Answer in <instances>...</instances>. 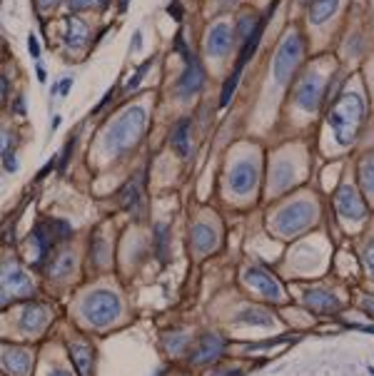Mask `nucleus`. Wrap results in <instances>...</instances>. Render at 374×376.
<instances>
[{
  "label": "nucleus",
  "mask_w": 374,
  "mask_h": 376,
  "mask_svg": "<svg viewBox=\"0 0 374 376\" xmlns=\"http://www.w3.org/2000/svg\"><path fill=\"white\" fill-rule=\"evenodd\" d=\"M329 127L334 130V137L340 145L354 142V137L360 132V125L364 120V103L360 95L354 92H345V95L334 103V108L329 110Z\"/></svg>",
  "instance_id": "nucleus-1"
},
{
  "label": "nucleus",
  "mask_w": 374,
  "mask_h": 376,
  "mask_svg": "<svg viewBox=\"0 0 374 376\" xmlns=\"http://www.w3.org/2000/svg\"><path fill=\"white\" fill-rule=\"evenodd\" d=\"M145 120L147 117L142 108H132L127 112H123L110 125L108 135H105V147L112 152H125L130 145H135L140 140V135L145 130Z\"/></svg>",
  "instance_id": "nucleus-2"
},
{
  "label": "nucleus",
  "mask_w": 374,
  "mask_h": 376,
  "mask_svg": "<svg viewBox=\"0 0 374 376\" xmlns=\"http://www.w3.org/2000/svg\"><path fill=\"white\" fill-rule=\"evenodd\" d=\"M83 316L92 327H108L120 316V299L112 292H92L83 299Z\"/></svg>",
  "instance_id": "nucleus-3"
},
{
  "label": "nucleus",
  "mask_w": 374,
  "mask_h": 376,
  "mask_svg": "<svg viewBox=\"0 0 374 376\" xmlns=\"http://www.w3.org/2000/svg\"><path fill=\"white\" fill-rule=\"evenodd\" d=\"M302 58H305V38L299 33H292L290 38H284L277 55H275V80L279 85L290 82V77L299 68Z\"/></svg>",
  "instance_id": "nucleus-4"
},
{
  "label": "nucleus",
  "mask_w": 374,
  "mask_h": 376,
  "mask_svg": "<svg viewBox=\"0 0 374 376\" xmlns=\"http://www.w3.org/2000/svg\"><path fill=\"white\" fill-rule=\"evenodd\" d=\"M314 219V207L310 202H292L284 210H279L277 217L272 219V227L277 229L279 234L290 237V234L302 232L307 225Z\"/></svg>",
  "instance_id": "nucleus-5"
},
{
  "label": "nucleus",
  "mask_w": 374,
  "mask_h": 376,
  "mask_svg": "<svg viewBox=\"0 0 374 376\" xmlns=\"http://www.w3.org/2000/svg\"><path fill=\"white\" fill-rule=\"evenodd\" d=\"M202 85H205V68H202V62L195 55H190L180 80H177V97L187 100V97L197 95L202 90Z\"/></svg>",
  "instance_id": "nucleus-6"
},
{
  "label": "nucleus",
  "mask_w": 374,
  "mask_h": 376,
  "mask_svg": "<svg viewBox=\"0 0 374 376\" xmlns=\"http://www.w3.org/2000/svg\"><path fill=\"white\" fill-rule=\"evenodd\" d=\"M334 207H337V212L347 219H364L367 217V207L362 202L360 192L354 190L349 185H342L334 195Z\"/></svg>",
  "instance_id": "nucleus-7"
},
{
  "label": "nucleus",
  "mask_w": 374,
  "mask_h": 376,
  "mask_svg": "<svg viewBox=\"0 0 374 376\" xmlns=\"http://www.w3.org/2000/svg\"><path fill=\"white\" fill-rule=\"evenodd\" d=\"M245 281H247L252 289H257V292H260L262 297H267L270 301H279V299H282V289H279L277 279H275L270 272H264V269L249 267L247 272H245Z\"/></svg>",
  "instance_id": "nucleus-8"
},
{
  "label": "nucleus",
  "mask_w": 374,
  "mask_h": 376,
  "mask_svg": "<svg viewBox=\"0 0 374 376\" xmlns=\"http://www.w3.org/2000/svg\"><path fill=\"white\" fill-rule=\"evenodd\" d=\"M295 100H297V105L302 110L314 112V110L319 108V103H322V80H319V75H314V73L307 75L305 80H302V85H299Z\"/></svg>",
  "instance_id": "nucleus-9"
},
{
  "label": "nucleus",
  "mask_w": 374,
  "mask_h": 376,
  "mask_svg": "<svg viewBox=\"0 0 374 376\" xmlns=\"http://www.w3.org/2000/svg\"><path fill=\"white\" fill-rule=\"evenodd\" d=\"M227 182L237 195H247V192L255 190L257 185V167L252 162H237L235 167L229 170Z\"/></svg>",
  "instance_id": "nucleus-10"
},
{
  "label": "nucleus",
  "mask_w": 374,
  "mask_h": 376,
  "mask_svg": "<svg viewBox=\"0 0 374 376\" xmlns=\"http://www.w3.org/2000/svg\"><path fill=\"white\" fill-rule=\"evenodd\" d=\"M3 289H10L13 297H30L33 294V281L23 269H18L15 264H5L3 269Z\"/></svg>",
  "instance_id": "nucleus-11"
},
{
  "label": "nucleus",
  "mask_w": 374,
  "mask_h": 376,
  "mask_svg": "<svg viewBox=\"0 0 374 376\" xmlns=\"http://www.w3.org/2000/svg\"><path fill=\"white\" fill-rule=\"evenodd\" d=\"M232 40H235V35H232V27L227 23H220L210 30L208 40H205V48H208L210 55H215V58H225V55L232 50Z\"/></svg>",
  "instance_id": "nucleus-12"
},
{
  "label": "nucleus",
  "mask_w": 374,
  "mask_h": 376,
  "mask_svg": "<svg viewBox=\"0 0 374 376\" xmlns=\"http://www.w3.org/2000/svg\"><path fill=\"white\" fill-rule=\"evenodd\" d=\"M222 351H225V342H222L220 336L205 334L200 339V344H197V349H195L192 356H190V362L192 364H210V362H215Z\"/></svg>",
  "instance_id": "nucleus-13"
},
{
  "label": "nucleus",
  "mask_w": 374,
  "mask_h": 376,
  "mask_svg": "<svg viewBox=\"0 0 374 376\" xmlns=\"http://www.w3.org/2000/svg\"><path fill=\"white\" fill-rule=\"evenodd\" d=\"M3 366L13 376L28 374L30 366H33V354L25 349H18V347H5L3 349Z\"/></svg>",
  "instance_id": "nucleus-14"
},
{
  "label": "nucleus",
  "mask_w": 374,
  "mask_h": 376,
  "mask_svg": "<svg viewBox=\"0 0 374 376\" xmlns=\"http://www.w3.org/2000/svg\"><path fill=\"white\" fill-rule=\"evenodd\" d=\"M275 8H277V0L272 3L270 8H267V13L260 18V23H257V27L252 30V35H249L247 40H245V45H242V53H240V58H237V65L235 68H242L245 62L255 55V50H257V45H260V40H262V33H264V25H267V21L272 18V13H275Z\"/></svg>",
  "instance_id": "nucleus-15"
},
{
  "label": "nucleus",
  "mask_w": 374,
  "mask_h": 376,
  "mask_svg": "<svg viewBox=\"0 0 374 376\" xmlns=\"http://www.w3.org/2000/svg\"><path fill=\"white\" fill-rule=\"evenodd\" d=\"M305 304L310 309H317V312H332L337 314L342 309V301L329 292V289H310L305 294Z\"/></svg>",
  "instance_id": "nucleus-16"
},
{
  "label": "nucleus",
  "mask_w": 374,
  "mask_h": 376,
  "mask_svg": "<svg viewBox=\"0 0 374 376\" xmlns=\"http://www.w3.org/2000/svg\"><path fill=\"white\" fill-rule=\"evenodd\" d=\"M190 242H192V247L197 249V254H208L215 249L217 245V234L215 229L210 225H195L192 227V232H190Z\"/></svg>",
  "instance_id": "nucleus-17"
},
{
  "label": "nucleus",
  "mask_w": 374,
  "mask_h": 376,
  "mask_svg": "<svg viewBox=\"0 0 374 376\" xmlns=\"http://www.w3.org/2000/svg\"><path fill=\"white\" fill-rule=\"evenodd\" d=\"M48 309L42 307V304H28V307L23 309L21 314V329L23 331H38V329L42 327V324L48 322Z\"/></svg>",
  "instance_id": "nucleus-18"
},
{
  "label": "nucleus",
  "mask_w": 374,
  "mask_h": 376,
  "mask_svg": "<svg viewBox=\"0 0 374 376\" xmlns=\"http://www.w3.org/2000/svg\"><path fill=\"white\" fill-rule=\"evenodd\" d=\"M142 175H138L135 179H130L127 185L123 187V192H120V205L127 210V212H140V195H142Z\"/></svg>",
  "instance_id": "nucleus-19"
},
{
  "label": "nucleus",
  "mask_w": 374,
  "mask_h": 376,
  "mask_svg": "<svg viewBox=\"0 0 374 376\" xmlns=\"http://www.w3.org/2000/svg\"><path fill=\"white\" fill-rule=\"evenodd\" d=\"M70 359L75 364L77 376H90L92 371V349L85 344H73L70 347Z\"/></svg>",
  "instance_id": "nucleus-20"
},
{
  "label": "nucleus",
  "mask_w": 374,
  "mask_h": 376,
  "mask_svg": "<svg viewBox=\"0 0 374 376\" xmlns=\"http://www.w3.org/2000/svg\"><path fill=\"white\" fill-rule=\"evenodd\" d=\"M170 142H173L175 152H177L180 158H190V120H187V117L175 125L173 135H170Z\"/></svg>",
  "instance_id": "nucleus-21"
},
{
  "label": "nucleus",
  "mask_w": 374,
  "mask_h": 376,
  "mask_svg": "<svg viewBox=\"0 0 374 376\" xmlns=\"http://www.w3.org/2000/svg\"><path fill=\"white\" fill-rule=\"evenodd\" d=\"M73 267H75V254L73 252H60L55 257V260L48 264V277L50 279H62V277H68L70 272H73Z\"/></svg>",
  "instance_id": "nucleus-22"
},
{
  "label": "nucleus",
  "mask_w": 374,
  "mask_h": 376,
  "mask_svg": "<svg viewBox=\"0 0 374 376\" xmlns=\"http://www.w3.org/2000/svg\"><path fill=\"white\" fill-rule=\"evenodd\" d=\"M337 5H340V0H312V5H310V23L319 25V23L329 21V18L334 15V10H337Z\"/></svg>",
  "instance_id": "nucleus-23"
},
{
  "label": "nucleus",
  "mask_w": 374,
  "mask_h": 376,
  "mask_svg": "<svg viewBox=\"0 0 374 376\" xmlns=\"http://www.w3.org/2000/svg\"><path fill=\"white\" fill-rule=\"evenodd\" d=\"M237 319L247 324H257V327H270V324H275V316H272L267 309H260V307L242 309V312L237 314Z\"/></svg>",
  "instance_id": "nucleus-24"
},
{
  "label": "nucleus",
  "mask_w": 374,
  "mask_h": 376,
  "mask_svg": "<svg viewBox=\"0 0 374 376\" xmlns=\"http://www.w3.org/2000/svg\"><path fill=\"white\" fill-rule=\"evenodd\" d=\"M33 240H35V245H38V249H40V260H45V257L50 254V249H53V245H55V237L50 234V229H48V225H45V222L35 225Z\"/></svg>",
  "instance_id": "nucleus-25"
},
{
  "label": "nucleus",
  "mask_w": 374,
  "mask_h": 376,
  "mask_svg": "<svg viewBox=\"0 0 374 376\" xmlns=\"http://www.w3.org/2000/svg\"><path fill=\"white\" fill-rule=\"evenodd\" d=\"M88 38V27L85 23H80L77 18H68V33H65V40H68L70 48H80Z\"/></svg>",
  "instance_id": "nucleus-26"
},
{
  "label": "nucleus",
  "mask_w": 374,
  "mask_h": 376,
  "mask_svg": "<svg viewBox=\"0 0 374 376\" xmlns=\"http://www.w3.org/2000/svg\"><path fill=\"white\" fill-rule=\"evenodd\" d=\"M240 75H242V68H235V73L227 77V82L222 85V95H220V108H227L232 95H235L237 90V82H240Z\"/></svg>",
  "instance_id": "nucleus-27"
},
{
  "label": "nucleus",
  "mask_w": 374,
  "mask_h": 376,
  "mask_svg": "<svg viewBox=\"0 0 374 376\" xmlns=\"http://www.w3.org/2000/svg\"><path fill=\"white\" fill-rule=\"evenodd\" d=\"M360 179H362V187H364V190L374 192V155H369V158L362 162Z\"/></svg>",
  "instance_id": "nucleus-28"
},
{
  "label": "nucleus",
  "mask_w": 374,
  "mask_h": 376,
  "mask_svg": "<svg viewBox=\"0 0 374 376\" xmlns=\"http://www.w3.org/2000/svg\"><path fill=\"white\" fill-rule=\"evenodd\" d=\"M48 225V229H50V234L55 237V242H60V240H68L70 234H73V229H70V225L68 222H62V219H48L45 222Z\"/></svg>",
  "instance_id": "nucleus-29"
},
{
  "label": "nucleus",
  "mask_w": 374,
  "mask_h": 376,
  "mask_svg": "<svg viewBox=\"0 0 374 376\" xmlns=\"http://www.w3.org/2000/svg\"><path fill=\"white\" fill-rule=\"evenodd\" d=\"M187 342V334L185 331H173V334H165V344L170 351H180Z\"/></svg>",
  "instance_id": "nucleus-30"
},
{
  "label": "nucleus",
  "mask_w": 374,
  "mask_h": 376,
  "mask_svg": "<svg viewBox=\"0 0 374 376\" xmlns=\"http://www.w3.org/2000/svg\"><path fill=\"white\" fill-rule=\"evenodd\" d=\"M257 23H260V21H255L252 15H242V18H240V23H237V30H240V35H242L245 40H247L249 35H252V30L257 27Z\"/></svg>",
  "instance_id": "nucleus-31"
},
{
  "label": "nucleus",
  "mask_w": 374,
  "mask_h": 376,
  "mask_svg": "<svg viewBox=\"0 0 374 376\" xmlns=\"http://www.w3.org/2000/svg\"><path fill=\"white\" fill-rule=\"evenodd\" d=\"M150 65H153V58H150V60L142 62V65H140V68H138V73L132 75V80H127V90H135V88H138L140 80H142V77H145V73H147V70H150Z\"/></svg>",
  "instance_id": "nucleus-32"
},
{
  "label": "nucleus",
  "mask_w": 374,
  "mask_h": 376,
  "mask_svg": "<svg viewBox=\"0 0 374 376\" xmlns=\"http://www.w3.org/2000/svg\"><path fill=\"white\" fill-rule=\"evenodd\" d=\"M155 234H158V257L160 260H165V237H167V227L165 225H158V229H155Z\"/></svg>",
  "instance_id": "nucleus-33"
},
{
  "label": "nucleus",
  "mask_w": 374,
  "mask_h": 376,
  "mask_svg": "<svg viewBox=\"0 0 374 376\" xmlns=\"http://www.w3.org/2000/svg\"><path fill=\"white\" fill-rule=\"evenodd\" d=\"M73 145H75V140H70L68 145H65V150H62V158H60V164H58V172H65V167H68V160L73 158Z\"/></svg>",
  "instance_id": "nucleus-34"
},
{
  "label": "nucleus",
  "mask_w": 374,
  "mask_h": 376,
  "mask_svg": "<svg viewBox=\"0 0 374 376\" xmlns=\"http://www.w3.org/2000/svg\"><path fill=\"white\" fill-rule=\"evenodd\" d=\"M3 164H5L8 172H18V162H15L13 150H3Z\"/></svg>",
  "instance_id": "nucleus-35"
},
{
  "label": "nucleus",
  "mask_w": 374,
  "mask_h": 376,
  "mask_svg": "<svg viewBox=\"0 0 374 376\" xmlns=\"http://www.w3.org/2000/svg\"><path fill=\"white\" fill-rule=\"evenodd\" d=\"M364 264H367L369 272L374 274V242H369L367 249H364Z\"/></svg>",
  "instance_id": "nucleus-36"
},
{
  "label": "nucleus",
  "mask_w": 374,
  "mask_h": 376,
  "mask_svg": "<svg viewBox=\"0 0 374 376\" xmlns=\"http://www.w3.org/2000/svg\"><path fill=\"white\" fill-rule=\"evenodd\" d=\"M95 262H97V264H103V262H105V245H103V240H100V237L95 240Z\"/></svg>",
  "instance_id": "nucleus-37"
},
{
  "label": "nucleus",
  "mask_w": 374,
  "mask_h": 376,
  "mask_svg": "<svg viewBox=\"0 0 374 376\" xmlns=\"http://www.w3.org/2000/svg\"><path fill=\"white\" fill-rule=\"evenodd\" d=\"M92 0H68V8L70 10H85V8H90Z\"/></svg>",
  "instance_id": "nucleus-38"
},
{
  "label": "nucleus",
  "mask_w": 374,
  "mask_h": 376,
  "mask_svg": "<svg viewBox=\"0 0 374 376\" xmlns=\"http://www.w3.org/2000/svg\"><path fill=\"white\" fill-rule=\"evenodd\" d=\"M28 50L33 58H40V45H38V38H35V35H30L28 38Z\"/></svg>",
  "instance_id": "nucleus-39"
},
{
  "label": "nucleus",
  "mask_w": 374,
  "mask_h": 376,
  "mask_svg": "<svg viewBox=\"0 0 374 376\" xmlns=\"http://www.w3.org/2000/svg\"><path fill=\"white\" fill-rule=\"evenodd\" d=\"M73 88V80L70 77H65V80H60L55 85V90H58V95H68V90Z\"/></svg>",
  "instance_id": "nucleus-40"
},
{
  "label": "nucleus",
  "mask_w": 374,
  "mask_h": 376,
  "mask_svg": "<svg viewBox=\"0 0 374 376\" xmlns=\"http://www.w3.org/2000/svg\"><path fill=\"white\" fill-rule=\"evenodd\" d=\"M167 13L173 15L175 21H182V8H180V3H173V5L167 8Z\"/></svg>",
  "instance_id": "nucleus-41"
},
{
  "label": "nucleus",
  "mask_w": 374,
  "mask_h": 376,
  "mask_svg": "<svg viewBox=\"0 0 374 376\" xmlns=\"http://www.w3.org/2000/svg\"><path fill=\"white\" fill-rule=\"evenodd\" d=\"M362 307H364V312H367V314L374 316V297H367V299L362 301Z\"/></svg>",
  "instance_id": "nucleus-42"
},
{
  "label": "nucleus",
  "mask_w": 374,
  "mask_h": 376,
  "mask_svg": "<svg viewBox=\"0 0 374 376\" xmlns=\"http://www.w3.org/2000/svg\"><path fill=\"white\" fill-rule=\"evenodd\" d=\"M140 45H142V33L138 30V33L132 35V50H140Z\"/></svg>",
  "instance_id": "nucleus-43"
},
{
  "label": "nucleus",
  "mask_w": 374,
  "mask_h": 376,
  "mask_svg": "<svg viewBox=\"0 0 374 376\" xmlns=\"http://www.w3.org/2000/svg\"><path fill=\"white\" fill-rule=\"evenodd\" d=\"M15 112H18V115H25V105H23V97H18V100H15Z\"/></svg>",
  "instance_id": "nucleus-44"
},
{
  "label": "nucleus",
  "mask_w": 374,
  "mask_h": 376,
  "mask_svg": "<svg viewBox=\"0 0 374 376\" xmlns=\"http://www.w3.org/2000/svg\"><path fill=\"white\" fill-rule=\"evenodd\" d=\"M349 329H357V331H369V334H374V327H360V324H347Z\"/></svg>",
  "instance_id": "nucleus-45"
},
{
  "label": "nucleus",
  "mask_w": 374,
  "mask_h": 376,
  "mask_svg": "<svg viewBox=\"0 0 374 376\" xmlns=\"http://www.w3.org/2000/svg\"><path fill=\"white\" fill-rule=\"evenodd\" d=\"M0 85H3V90H0V97L5 100V97H8V77H5V75H3V80H0Z\"/></svg>",
  "instance_id": "nucleus-46"
},
{
  "label": "nucleus",
  "mask_w": 374,
  "mask_h": 376,
  "mask_svg": "<svg viewBox=\"0 0 374 376\" xmlns=\"http://www.w3.org/2000/svg\"><path fill=\"white\" fill-rule=\"evenodd\" d=\"M48 376H73V374H70L68 369H53V371H50Z\"/></svg>",
  "instance_id": "nucleus-47"
},
{
  "label": "nucleus",
  "mask_w": 374,
  "mask_h": 376,
  "mask_svg": "<svg viewBox=\"0 0 374 376\" xmlns=\"http://www.w3.org/2000/svg\"><path fill=\"white\" fill-rule=\"evenodd\" d=\"M50 170H53V162H48V164H45V167H42V170H40V175H38V179H42V177H45V175H48Z\"/></svg>",
  "instance_id": "nucleus-48"
},
{
  "label": "nucleus",
  "mask_w": 374,
  "mask_h": 376,
  "mask_svg": "<svg viewBox=\"0 0 374 376\" xmlns=\"http://www.w3.org/2000/svg\"><path fill=\"white\" fill-rule=\"evenodd\" d=\"M212 376H240V371H215Z\"/></svg>",
  "instance_id": "nucleus-49"
},
{
  "label": "nucleus",
  "mask_w": 374,
  "mask_h": 376,
  "mask_svg": "<svg viewBox=\"0 0 374 376\" xmlns=\"http://www.w3.org/2000/svg\"><path fill=\"white\" fill-rule=\"evenodd\" d=\"M35 70H38V80L45 82V70H42V65H38V68H35Z\"/></svg>",
  "instance_id": "nucleus-50"
},
{
  "label": "nucleus",
  "mask_w": 374,
  "mask_h": 376,
  "mask_svg": "<svg viewBox=\"0 0 374 376\" xmlns=\"http://www.w3.org/2000/svg\"><path fill=\"white\" fill-rule=\"evenodd\" d=\"M58 0H38V5L40 8H45V5H55Z\"/></svg>",
  "instance_id": "nucleus-51"
},
{
  "label": "nucleus",
  "mask_w": 374,
  "mask_h": 376,
  "mask_svg": "<svg viewBox=\"0 0 374 376\" xmlns=\"http://www.w3.org/2000/svg\"><path fill=\"white\" fill-rule=\"evenodd\" d=\"M127 10V0H120V13H125Z\"/></svg>",
  "instance_id": "nucleus-52"
},
{
  "label": "nucleus",
  "mask_w": 374,
  "mask_h": 376,
  "mask_svg": "<svg viewBox=\"0 0 374 376\" xmlns=\"http://www.w3.org/2000/svg\"><path fill=\"white\" fill-rule=\"evenodd\" d=\"M97 3H100V8H108V5H110V0H97Z\"/></svg>",
  "instance_id": "nucleus-53"
},
{
  "label": "nucleus",
  "mask_w": 374,
  "mask_h": 376,
  "mask_svg": "<svg viewBox=\"0 0 374 376\" xmlns=\"http://www.w3.org/2000/svg\"><path fill=\"white\" fill-rule=\"evenodd\" d=\"M369 374H372V376H374V366H369Z\"/></svg>",
  "instance_id": "nucleus-54"
},
{
  "label": "nucleus",
  "mask_w": 374,
  "mask_h": 376,
  "mask_svg": "<svg viewBox=\"0 0 374 376\" xmlns=\"http://www.w3.org/2000/svg\"><path fill=\"white\" fill-rule=\"evenodd\" d=\"M302 3H307V0H302Z\"/></svg>",
  "instance_id": "nucleus-55"
}]
</instances>
